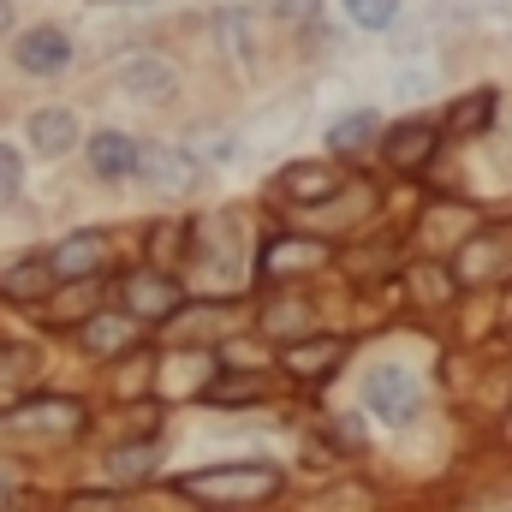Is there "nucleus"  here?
I'll return each mask as SVG.
<instances>
[{
	"label": "nucleus",
	"instance_id": "obj_1",
	"mask_svg": "<svg viewBox=\"0 0 512 512\" xmlns=\"http://www.w3.org/2000/svg\"><path fill=\"white\" fill-rule=\"evenodd\" d=\"M179 495L209 501V507H256L280 495V471L274 465H215V471L179 477Z\"/></svg>",
	"mask_w": 512,
	"mask_h": 512
},
{
	"label": "nucleus",
	"instance_id": "obj_2",
	"mask_svg": "<svg viewBox=\"0 0 512 512\" xmlns=\"http://www.w3.org/2000/svg\"><path fill=\"white\" fill-rule=\"evenodd\" d=\"M78 429H84L78 399H24V405L0 411V441L6 447H54V441H72Z\"/></svg>",
	"mask_w": 512,
	"mask_h": 512
},
{
	"label": "nucleus",
	"instance_id": "obj_3",
	"mask_svg": "<svg viewBox=\"0 0 512 512\" xmlns=\"http://www.w3.org/2000/svg\"><path fill=\"white\" fill-rule=\"evenodd\" d=\"M191 274H197V286H209V292H227V286H239V245H245V227L233 221V215H209V221H197L191 227Z\"/></svg>",
	"mask_w": 512,
	"mask_h": 512
},
{
	"label": "nucleus",
	"instance_id": "obj_4",
	"mask_svg": "<svg viewBox=\"0 0 512 512\" xmlns=\"http://www.w3.org/2000/svg\"><path fill=\"white\" fill-rule=\"evenodd\" d=\"M364 405L382 417V423H411L417 411H423V387L411 370H399V364H382V370H370V382H364Z\"/></svg>",
	"mask_w": 512,
	"mask_h": 512
},
{
	"label": "nucleus",
	"instance_id": "obj_5",
	"mask_svg": "<svg viewBox=\"0 0 512 512\" xmlns=\"http://www.w3.org/2000/svg\"><path fill=\"white\" fill-rule=\"evenodd\" d=\"M120 304H126L131 322H167V316H179L185 292H179V280H167L155 268H137V274L120 280Z\"/></svg>",
	"mask_w": 512,
	"mask_h": 512
},
{
	"label": "nucleus",
	"instance_id": "obj_6",
	"mask_svg": "<svg viewBox=\"0 0 512 512\" xmlns=\"http://www.w3.org/2000/svg\"><path fill=\"white\" fill-rule=\"evenodd\" d=\"M143 185H155L161 197H185L197 185V167L185 149H167V143H137V167H131Z\"/></svg>",
	"mask_w": 512,
	"mask_h": 512
},
{
	"label": "nucleus",
	"instance_id": "obj_7",
	"mask_svg": "<svg viewBox=\"0 0 512 512\" xmlns=\"http://www.w3.org/2000/svg\"><path fill=\"white\" fill-rule=\"evenodd\" d=\"M340 191V167L334 161H292L280 179H274V197L292 203V209H310V203H328Z\"/></svg>",
	"mask_w": 512,
	"mask_h": 512
},
{
	"label": "nucleus",
	"instance_id": "obj_8",
	"mask_svg": "<svg viewBox=\"0 0 512 512\" xmlns=\"http://www.w3.org/2000/svg\"><path fill=\"white\" fill-rule=\"evenodd\" d=\"M12 60H18L24 72H36V78H54V72H66V60H72V42H66V30H54V24H36V30H24V36H18Z\"/></svg>",
	"mask_w": 512,
	"mask_h": 512
},
{
	"label": "nucleus",
	"instance_id": "obj_9",
	"mask_svg": "<svg viewBox=\"0 0 512 512\" xmlns=\"http://www.w3.org/2000/svg\"><path fill=\"white\" fill-rule=\"evenodd\" d=\"M340 358H346V340H334V334H316V340H298L280 352L286 376H298V382H322L328 370H340Z\"/></svg>",
	"mask_w": 512,
	"mask_h": 512
},
{
	"label": "nucleus",
	"instance_id": "obj_10",
	"mask_svg": "<svg viewBox=\"0 0 512 512\" xmlns=\"http://www.w3.org/2000/svg\"><path fill=\"white\" fill-rule=\"evenodd\" d=\"M102 262H108V239H102V233H72V239H60L54 256H48L54 280H84V274H96Z\"/></svg>",
	"mask_w": 512,
	"mask_h": 512
},
{
	"label": "nucleus",
	"instance_id": "obj_11",
	"mask_svg": "<svg viewBox=\"0 0 512 512\" xmlns=\"http://www.w3.org/2000/svg\"><path fill=\"white\" fill-rule=\"evenodd\" d=\"M120 84H126L131 96H143V102H167V96L179 90V72H173L161 54H137V60H126Z\"/></svg>",
	"mask_w": 512,
	"mask_h": 512
},
{
	"label": "nucleus",
	"instance_id": "obj_12",
	"mask_svg": "<svg viewBox=\"0 0 512 512\" xmlns=\"http://www.w3.org/2000/svg\"><path fill=\"white\" fill-rule=\"evenodd\" d=\"M131 346H137V322L120 316V310L84 322V352H90V358H120V352H131Z\"/></svg>",
	"mask_w": 512,
	"mask_h": 512
},
{
	"label": "nucleus",
	"instance_id": "obj_13",
	"mask_svg": "<svg viewBox=\"0 0 512 512\" xmlns=\"http://www.w3.org/2000/svg\"><path fill=\"white\" fill-rule=\"evenodd\" d=\"M322 262H328V245H322V239H274L268 256H262V268L280 274V280L310 274V268H322Z\"/></svg>",
	"mask_w": 512,
	"mask_h": 512
},
{
	"label": "nucleus",
	"instance_id": "obj_14",
	"mask_svg": "<svg viewBox=\"0 0 512 512\" xmlns=\"http://www.w3.org/2000/svg\"><path fill=\"white\" fill-rule=\"evenodd\" d=\"M382 155L393 161V167H423L429 155H435V126H423V120H405V126H393L387 131V143H382Z\"/></svg>",
	"mask_w": 512,
	"mask_h": 512
},
{
	"label": "nucleus",
	"instance_id": "obj_15",
	"mask_svg": "<svg viewBox=\"0 0 512 512\" xmlns=\"http://www.w3.org/2000/svg\"><path fill=\"white\" fill-rule=\"evenodd\" d=\"M48 286H54L48 256H30V262H18V268H0V292H6V298H18V304H42V298H48Z\"/></svg>",
	"mask_w": 512,
	"mask_h": 512
},
{
	"label": "nucleus",
	"instance_id": "obj_16",
	"mask_svg": "<svg viewBox=\"0 0 512 512\" xmlns=\"http://www.w3.org/2000/svg\"><path fill=\"white\" fill-rule=\"evenodd\" d=\"M30 143H36L42 155H66V149L78 143L72 108H36V114H30Z\"/></svg>",
	"mask_w": 512,
	"mask_h": 512
},
{
	"label": "nucleus",
	"instance_id": "obj_17",
	"mask_svg": "<svg viewBox=\"0 0 512 512\" xmlns=\"http://www.w3.org/2000/svg\"><path fill=\"white\" fill-rule=\"evenodd\" d=\"M90 167H96L102 179H126L131 167H137V143H131V137H120V131L90 137Z\"/></svg>",
	"mask_w": 512,
	"mask_h": 512
},
{
	"label": "nucleus",
	"instance_id": "obj_18",
	"mask_svg": "<svg viewBox=\"0 0 512 512\" xmlns=\"http://www.w3.org/2000/svg\"><path fill=\"white\" fill-rule=\"evenodd\" d=\"M364 143H376V114H370V108H352L346 120L328 126V149H334V155H358Z\"/></svg>",
	"mask_w": 512,
	"mask_h": 512
},
{
	"label": "nucleus",
	"instance_id": "obj_19",
	"mask_svg": "<svg viewBox=\"0 0 512 512\" xmlns=\"http://www.w3.org/2000/svg\"><path fill=\"white\" fill-rule=\"evenodd\" d=\"M155 471V447L149 441H126V447H108V477L114 483H137Z\"/></svg>",
	"mask_w": 512,
	"mask_h": 512
},
{
	"label": "nucleus",
	"instance_id": "obj_20",
	"mask_svg": "<svg viewBox=\"0 0 512 512\" xmlns=\"http://www.w3.org/2000/svg\"><path fill=\"white\" fill-rule=\"evenodd\" d=\"M262 393H268L262 376H227V382L203 387V405H221V411H227V405H256Z\"/></svg>",
	"mask_w": 512,
	"mask_h": 512
},
{
	"label": "nucleus",
	"instance_id": "obj_21",
	"mask_svg": "<svg viewBox=\"0 0 512 512\" xmlns=\"http://www.w3.org/2000/svg\"><path fill=\"white\" fill-rule=\"evenodd\" d=\"M489 120H495V90H477V96H465V102L453 108L447 131H453V137H471V131H483Z\"/></svg>",
	"mask_w": 512,
	"mask_h": 512
},
{
	"label": "nucleus",
	"instance_id": "obj_22",
	"mask_svg": "<svg viewBox=\"0 0 512 512\" xmlns=\"http://www.w3.org/2000/svg\"><path fill=\"white\" fill-rule=\"evenodd\" d=\"M346 12H352L358 30H387L399 18V0H346Z\"/></svg>",
	"mask_w": 512,
	"mask_h": 512
},
{
	"label": "nucleus",
	"instance_id": "obj_23",
	"mask_svg": "<svg viewBox=\"0 0 512 512\" xmlns=\"http://www.w3.org/2000/svg\"><path fill=\"white\" fill-rule=\"evenodd\" d=\"M304 322H310V310H304L298 298H286V304H274V310H262V328H268V334H298Z\"/></svg>",
	"mask_w": 512,
	"mask_h": 512
},
{
	"label": "nucleus",
	"instance_id": "obj_24",
	"mask_svg": "<svg viewBox=\"0 0 512 512\" xmlns=\"http://www.w3.org/2000/svg\"><path fill=\"white\" fill-rule=\"evenodd\" d=\"M18 185H24V161H18V149H6V143H0V203H12V197H18Z\"/></svg>",
	"mask_w": 512,
	"mask_h": 512
},
{
	"label": "nucleus",
	"instance_id": "obj_25",
	"mask_svg": "<svg viewBox=\"0 0 512 512\" xmlns=\"http://www.w3.org/2000/svg\"><path fill=\"white\" fill-rule=\"evenodd\" d=\"M316 12H322V0H274V18H280V24H292V30H298V24H310Z\"/></svg>",
	"mask_w": 512,
	"mask_h": 512
},
{
	"label": "nucleus",
	"instance_id": "obj_26",
	"mask_svg": "<svg viewBox=\"0 0 512 512\" xmlns=\"http://www.w3.org/2000/svg\"><path fill=\"white\" fill-rule=\"evenodd\" d=\"M66 512H131L126 495H72Z\"/></svg>",
	"mask_w": 512,
	"mask_h": 512
},
{
	"label": "nucleus",
	"instance_id": "obj_27",
	"mask_svg": "<svg viewBox=\"0 0 512 512\" xmlns=\"http://www.w3.org/2000/svg\"><path fill=\"white\" fill-rule=\"evenodd\" d=\"M12 501H18V477L0 465V512H12Z\"/></svg>",
	"mask_w": 512,
	"mask_h": 512
},
{
	"label": "nucleus",
	"instance_id": "obj_28",
	"mask_svg": "<svg viewBox=\"0 0 512 512\" xmlns=\"http://www.w3.org/2000/svg\"><path fill=\"white\" fill-rule=\"evenodd\" d=\"M0 30H6V0H0Z\"/></svg>",
	"mask_w": 512,
	"mask_h": 512
}]
</instances>
